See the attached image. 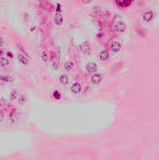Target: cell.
<instances>
[{"mask_svg": "<svg viewBox=\"0 0 159 160\" xmlns=\"http://www.w3.org/2000/svg\"><path fill=\"white\" fill-rule=\"evenodd\" d=\"M26 102V97H25V96H22L21 97H20V99H19V103L21 104V105H23V104H25Z\"/></svg>", "mask_w": 159, "mask_h": 160, "instance_id": "cell-17", "label": "cell"}, {"mask_svg": "<svg viewBox=\"0 0 159 160\" xmlns=\"http://www.w3.org/2000/svg\"><path fill=\"white\" fill-rule=\"evenodd\" d=\"M121 47H122L121 43H120L119 41H117V40L112 41L111 44H110V50H111L112 52H114V53H118V52L121 50Z\"/></svg>", "mask_w": 159, "mask_h": 160, "instance_id": "cell-1", "label": "cell"}, {"mask_svg": "<svg viewBox=\"0 0 159 160\" xmlns=\"http://www.w3.org/2000/svg\"><path fill=\"white\" fill-rule=\"evenodd\" d=\"M0 65L2 67L8 66V59L7 57H0Z\"/></svg>", "mask_w": 159, "mask_h": 160, "instance_id": "cell-13", "label": "cell"}, {"mask_svg": "<svg viewBox=\"0 0 159 160\" xmlns=\"http://www.w3.org/2000/svg\"><path fill=\"white\" fill-rule=\"evenodd\" d=\"M3 44H4V39H3L2 37H0V47H2Z\"/></svg>", "mask_w": 159, "mask_h": 160, "instance_id": "cell-20", "label": "cell"}, {"mask_svg": "<svg viewBox=\"0 0 159 160\" xmlns=\"http://www.w3.org/2000/svg\"><path fill=\"white\" fill-rule=\"evenodd\" d=\"M53 97H54L56 99L61 98V95H60V93H59L58 91H54V92H53Z\"/></svg>", "mask_w": 159, "mask_h": 160, "instance_id": "cell-18", "label": "cell"}, {"mask_svg": "<svg viewBox=\"0 0 159 160\" xmlns=\"http://www.w3.org/2000/svg\"><path fill=\"white\" fill-rule=\"evenodd\" d=\"M96 69H97V66H96V63H94V62L87 63V65H86V70H87L88 72L93 73V72L96 71Z\"/></svg>", "mask_w": 159, "mask_h": 160, "instance_id": "cell-2", "label": "cell"}, {"mask_svg": "<svg viewBox=\"0 0 159 160\" xmlns=\"http://www.w3.org/2000/svg\"><path fill=\"white\" fill-rule=\"evenodd\" d=\"M18 60L22 63V64H24V65H27L28 64V60H27V58L25 56H24L23 54H21V53H19L18 54Z\"/></svg>", "mask_w": 159, "mask_h": 160, "instance_id": "cell-10", "label": "cell"}, {"mask_svg": "<svg viewBox=\"0 0 159 160\" xmlns=\"http://www.w3.org/2000/svg\"><path fill=\"white\" fill-rule=\"evenodd\" d=\"M17 97H18V92H17V90H12L11 93H10V96H9L10 99H11V100H14V99L17 98Z\"/></svg>", "mask_w": 159, "mask_h": 160, "instance_id": "cell-14", "label": "cell"}, {"mask_svg": "<svg viewBox=\"0 0 159 160\" xmlns=\"http://www.w3.org/2000/svg\"><path fill=\"white\" fill-rule=\"evenodd\" d=\"M3 119H4V114H3L2 111H0V122H2Z\"/></svg>", "mask_w": 159, "mask_h": 160, "instance_id": "cell-21", "label": "cell"}, {"mask_svg": "<svg viewBox=\"0 0 159 160\" xmlns=\"http://www.w3.org/2000/svg\"><path fill=\"white\" fill-rule=\"evenodd\" d=\"M71 91H72V93H74V94H79V93H80V91H81V86H80V84L78 83V82L73 83L72 86H71Z\"/></svg>", "mask_w": 159, "mask_h": 160, "instance_id": "cell-7", "label": "cell"}, {"mask_svg": "<svg viewBox=\"0 0 159 160\" xmlns=\"http://www.w3.org/2000/svg\"><path fill=\"white\" fill-rule=\"evenodd\" d=\"M115 28H116V30L118 31V32H120V33H122V32H125V30H126V24L124 23V22H122V21H118L116 24H115Z\"/></svg>", "mask_w": 159, "mask_h": 160, "instance_id": "cell-3", "label": "cell"}, {"mask_svg": "<svg viewBox=\"0 0 159 160\" xmlns=\"http://www.w3.org/2000/svg\"><path fill=\"white\" fill-rule=\"evenodd\" d=\"M74 67V64L71 62V61H67L66 64H65V69L67 70V71H70Z\"/></svg>", "mask_w": 159, "mask_h": 160, "instance_id": "cell-12", "label": "cell"}, {"mask_svg": "<svg viewBox=\"0 0 159 160\" xmlns=\"http://www.w3.org/2000/svg\"><path fill=\"white\" fill-rule=\"evenodd\" d=\"M109 53L107 50H103L99 53V58L101 61H107L109 59Z\"/></svg>", "mask_w": 159, "mask_h": 160, "instance_id": "cell-8", "label": "cell"}, {"mask_svg": "<svg viewBox=\"0 0 159 160\" xmlns=\"http://www.w3.org/2000/svg\"><path fill=\"white\" fill-rule=\"evenodd\" d=\"M59 80H60V82H61L62 84H67V83H68V77H67V75L63 74V75L60 76Z\"/></svg>", "mask_w": 159, "mask_h": 160, "instance_id": "cell-11", "label": "cell"}, {"mask_svg": "<svg viewBox=\"0 0 159 160\" xmlns=\"http://www.w3.org/2000/svg\"><path fill=\"white\" fill-rule=\"evenodd\" d=\"M41 59H42L44 62H47V61H48L49 55H48V53H46V52H43V53H41Z\"/></svg>", "mask_w": 159, "mask_h": 160, "instance_id": "cell-16", "label": "cell"}, {"mask_svg": "<svg viewBox=\"0 0 159 160\" xmlns=\"http://www.w3.org/2000/svg\"><path fill=\"white\" fill-rule=\"evenodd\" d=\"M7 54H8V56H9V57H12V54L9 53V52H8V53H7Z\"/></svg>", "mask_w": 159, "mask_h": 160, "instance_id": "cell-22", "label": "cell"}, {"mask_svg": "<svg viewBox=\"0 0 159 160\" xmlns=\"http://www.w3.org/2000/svg\"><path fill=\"white\" fill-rule=\"evenodd\" d=\"M102 80V76L100 73H95L92 77H91V80L93 83H99Z\"/></svg>", "mask_w": 159, "mask_h": 160, "instance_id": "cell-6", "label": "cell"}, {"mask_svg": "<svg viewBox=\"0 0 159 160\" xmlns=\"http://www.w3.org/2000/svg\"><path fill=\"white\" fill-rule=\"evenodd\" d=\"M0 80H3V81H8V82H9V81H12V80H13V78L10 77V76H0Z\"/></svg>", "mask_w": 159, "mask_h": 160, "instance_id": "cell-15", "label": "cell"}, {"mask_svg": "<svg viewBox=\"0 0 159 160\" xmlns=\"http://www.w3.org/2000/svg\"><path fill=\"white\" fill-rule=\"evenodd\" d=\"M153 18H154V13H153L151 10H147V11L144 12V14H143V20H144L145 22H150V21L153 20Z\"/></svg>", "mask_w": 159, "mask_h": 160, "instance_id": "cell-5", "label": "cell"}, {"mask_svg": "<svg viewBox=\"0 0 159 160\" xmlns=\"http://www.w3.org/2000/svg\"><path fill=\"white\" fill-rule=\"evenodd\" d=\"M53 67L54 69H57V68H58V67H59V61H58V60H54V61H53Z\"/></svg>", "mask_w": 159, "mask_h": 160, "instance_id": "cell-19", "label": "cell"}, {"mask_svg": "<svg viewBox=\"0 0 159 160\" xmlns=\"http://www.w3.org/2000/svg\"><path fill=\"white\" fill-rule=\"evenodd\" d=\"M80 51H81L82 53H89V52H90V46H89V43H88L87 41L82 42V43L80 45Z\"/></svg>", "mask_w": 159, "mask_h": 160, "instance_id": "cell-4", "label": "cell"}, {"mask_svg": "<svg viewBox=\"0 0 159 160\" xmlns=\"http://www.w3.org/2000/svg\"><path fill=\"white\" fill-rule=\"evenodd\" d=\"M54 23L57 25H61L63 24V16L61 13H56V15L54 16Z\"/></svg>", "mask_w": 159, "mask_h": 160, "instance_id": "cell-9", "label": "cell"}, {"mask_svg": "<svg viewBox=\"0 0 159 160\" xmlns=\"http://www.w3.org/2000/svg\"><path fill=\"white\" fill-rule=\"evenodd\" d=\"M1 53H2V52H1V51H0V55H1Z\"/></svg>", "mask_w": 159, "mask_h": 160, "instance_id": "cell-23", "label": "cell"}]
</instances>
